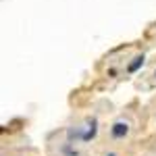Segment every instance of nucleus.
Returning <instances> with one entry per match:
<instances>
[{
  "label": "nucleus",
  "mask_w": 156,
  "mask_h": 156,
  "mask_svg": "<svg viewBox=\"0 0 156 156\" xmlns=\"http://www.w3.org/2000/svg\"><path fill=\"white\" fill-rule=\"evenodd\" d=\"M125 133H127V123L119 121V123L112 125V135H115V137H123Z\"/></svg>",
  "instance_id": "nucleus-1"
},
{
  "label": "nucleus",
  "mask_w": 156,
  "mask_h": 156,
  "mask_svg": "<svg viewBox=\"0 0 156 156\" xmlns=\"http://www.w3.org/2000/svg\"><path fill=\"white\" fill-rule=\"evenodd\" d=\"M142 65H144V56H137V58H133V62L129 65V71H131V73H133V71H137Z\"/></svg>",
  "instance_id": "nucleus-2"
}]
</instances>
